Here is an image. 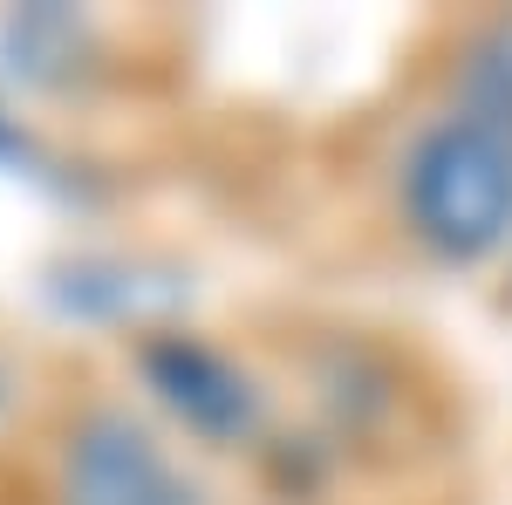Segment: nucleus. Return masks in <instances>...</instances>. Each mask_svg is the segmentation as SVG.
Here are the masks:
<instances>
[{"mask_svg":"<svg viewBox=\"0 0 512 505\" xmlns=\"http://www.w3.org/2000/svg\"><path fill=\"white\" fill-rule=\"evenodd\" d=\"M410 212L417 233L478 253L512 226V130L492 117L444 123L424 151L410 157Z\"/></svg>","mask_w":512,"mask_h":505,"instance_id":"f257e3e1","label":"nucleus"},{"mask_svg":"<svg viewBox=\"0 0 512 505\" xmlns=\"http://www.w3.org/2000/svg\"><path fill=\"white\" fill-rule=\"evenodd\" d=\"M69 492H76V505H192V492H178V478L158 465V451L137 430L82 437Z\"/></svg>","mask_w":512,"mask_h":505,"instance_id":"f03ea898","label":"nucleus"}]
</instances>
